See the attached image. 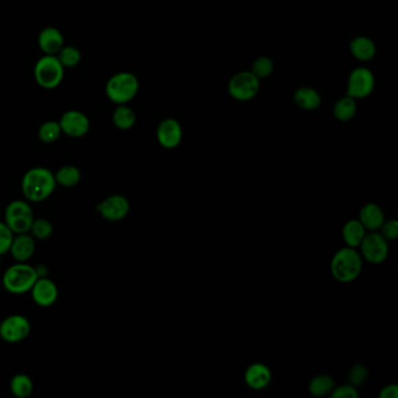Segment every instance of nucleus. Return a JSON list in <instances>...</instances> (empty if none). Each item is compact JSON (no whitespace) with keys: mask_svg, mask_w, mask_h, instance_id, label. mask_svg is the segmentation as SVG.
<instances>
[{"mask_svg":"<svg viewBox=\"0 0 398 398\" xmlns=\"http://www.w3.org/2000/svg\"><path fill=\"white\" fill-rule=\"evenodd\" d=\"M23 196L32 202H41L50 198L56 187V181L53 173L43 167H35L23 176Z\"/></svg>","mask_w":398,"mask_h":398,"instance_id":"nucleus-1","label":"nucleus"},{"mask_svg":"<svg viewBox=\"0 0 398 398\" xmlns=\"http://www.w3.org/2000/svg\"><path fill=\"white\" fill-rule=\"evenodd\" d=\"M139 81L134 74L122 72L110 77L105 85V94L112 103L127 104L138 94Z\"/></svg>","mask_w":398,"mask_h":398,"instance_id":"nucleus-2","label":"nucleus"},{"mask_svg":"<svg viewBox=\"0 0 398 398\" xmlns=\"http://www.w3.org/2000/svg\"><path fill=\"white\" fill-rule=\"evenodd\" d=\"M38 278V271L33 266L25 264V262H19L5 271L3 284L8 292L13 295H21L31 291Z\"/></svg>","mask_w":398,"mask_h":398,"instance_id":"nucleus-3","label":"nucleus"},{"mask_svg":"<svg viewBox=\"0 0 398 398\" xmlns=\"http://www.w3.org/2000/svg\"><path fill=\"white\" fill-rule=\"evenodd\" d=\"M361 268L362 260L360 255L350 247L339 250L334 255L331 264L334 278L342 283H349L355 280L356 277L360 275Z\"/></svg>","mask_w":398,"mask_h":398,"instance_id":"nucleus-4","label":"nucleus"},{"mask_svg":"<svg viewBox=\"0 0 398 398\" xmlns=\"http://www.w3.org/2000/svg\"><path fill=\"white\" fill-rule=\"evenodd\" d=\"M65 68L56 55H43L34 65V78L41 88L52 90L61 85Z\"/></svg>","mask_w":398,"mask_h":398,"instance_id":"nucleus-5","label":"nucleus"},{"mask_svg":"<svg viewBox=\"0 0 398 398\" xmlns=\"http://www.w3.org/2000/svg\"><path fill=\"white\" fill-rule=\"evenodd\" d=\"M33 220L31 206L21 200L12 201L5 211V223L13 234H27L31 230Z\"/></svg>","mask_w":398,"mask_h":398,"instance_id":"nucleus-6","label":"nucleus"},{"mask_svg":"<svg viewBox=\"0 0 398 398\" xmlns=\"http://www.w3.org/2000/svg\"><path fill=\"white\" fill-rule=\"evenodd\" d=\"M228 92L235 100H253L260 92V78H257L251 72H241L235 74L228 83Z\"/></svg>","mask_w":398,"mask_h":398,"instance_id":"nucleus-7","label":"nucleus"},{"mask_svg":"<svg viewBox=\"0 0 398 398\" xmlns=\"http://www.w3.org/2000/svg\"><path fill=\"white\" fill-rule=\"evenodd\" d=\"M31 333V324L28 319L20 314H14L0 324V337L8 344H18Z\"/></svg>","mask_w":398,"mask_h":398,"instance_id":"nucleus-8","label":"nucleus"},{"mask_svg":"<svg viewBox=\"0 0 398 398\" xmlns=\"http://www.w3.org/2000/svg\"><path fill=\"white\" fill-rule=\"evenodd\" d=\"M375 87V77L367 68L353 70L347 82V96L353 98H364L372 94Z\"/></svg>","mask_w":398,"mask_h":398,"instance_id":"nucleus-9","label":"nucleus"},{"mask_svg":"<svg viewBox=\"0 0 398 398\" xmlns=\"http://www.w3.org/2000/svg\"><path fill=\"white\" fill-rule=\"evenodd\" d=\"M62 134L70 136L72 138H81L88 134L90 122L85 114L78 110H70L62 115L59 121Z\"/></svg>","mask_w":398,"mask_h":398,"instance_id":"nucleus-10","label":"nucleus"},{"mask_svg":"<svg viewBox=\"0 0 398 398\" xmlns=\"http://www.w3.org/2000/svg\"><path fill=\"white\" fill-rule=\"evenodd\" d=\"M97 211L104 220L116 222L129 214L130 205L123 196H112L97 205Z\"/></svg>","mask_w":398,"mask_h":398,"instance_id":"nucleus-11","label":"nucleus"},{"mask_svg":"<svg viewBox=\"0 0 398 398\" xmlns=\"http://www.w3.org/2000/svg\"><path fill=\"white\" fill-rule=\"evenodd\" d=\"M361 250H362L364 258L374 264L382 263L383 260L387 258L388 253H389L387 240L383 238V235L376 234V233L364 236L361 242Z\"/></svg>","mask_w":398,"mask_h":398,"instance_id":"nucleus-12","label":"nucleus"},{"mask_svg":"<svg viewBox=\"0 0 398 398\" xmlns=\"http://www.w3.org/2000/svg\"><path fill=\"white\" fill-rule=\"evenodd\" d=\"M31 291L33 300L39 306L50 307L58 300V287L48 278L39 277Z\"/></svg>","mask_w":398,"mask_h":398,"instance_id":"nucleus-13","label":"nucleus"},{"mask_svg":"<svg viewBox=\"0 0 398 398\" xmlns=\"http://www.w3.org/2000/svg\"><path fill=\"white\" fill-rule=\"evenodd\" d=\"M158 142L166 149H174L182 138V129L178 121L166 118L159 124L157 130Z\"/></svg>","mask_w":398,"mask_h":398,"instance_id":"nucleus-14","label":"nucleus"},{"mask_svg":"<svg viewBox=\"0 0 398 398\" xmlns=\"http://www.w3.org/2000/svg\"><path fill=\"white\" fill-rule=\"evenodd\" d=\"M38 43L45 55H58L65 46V39L58 28L46 27L39 33Z\"/></svg>","mask_w":398,"mask_h":398,"instance_id":"nucleus-15","label":"nucleus"},{"mask_svg":"<svg viewBox=\"0 0 398 398\" xmlns=\"http://www.w3.org/2000/svg\"><path fill=\"white\" fill-rule=\"evenodd\" d=\"M34 240L27 234H19L12 241L11 255L18 262H26L30 260L34 253Z\"/></svg>","mask_w":398,"mask_h":398,"instance_id":"nucleus-16","label":"nucleus"},{"mask_svg":"<svg viewBox=\"0 0 398 398\" xmlns=\"http://www.w3.org/2000/svg\"><path fill=\"white\" fill-rule=\"evenodd\" d=\"M271 381V373L264 364H255L245 373V382L253 389H263Z\"/></svg>","mask_w":398,"mask_h":398,"instance_id":"nucleus-17","label":"nucleus"},{"mask_svg":"<svg viewBox=\"0 0 398 398\" xmlns=\"http://www.w3.org/2000/svg\"><path fill=\"white\" fill-rule=\"evenodd\" d=\"M350 52L357 60L369 61L376 54V46L372 39L367 36H357L350 43Z\"/></svg>","mask_w":398,"mask_h":398,"instance_id":"nucleus-18","label":"nucleus"},{"mask_svg":"<svg viewBox=\"0 0 398 398\" xmlns=\"http://www.w3.org/2000/svg\"><path fill=\"white\" fill-rule=\"evenodd\" d=\"M295 102L304 110H314L320 107L322 96L315 89L302 87L295 92Z\"/></svg>","mask_w":398,"mask_h":398,"instance_id":"nucleus-19","label":"nucleus"},{"mask_svg":"<svg viewBox=\"0 0 398 398\" xmlns=\"http://www.w3.org/2000/svg\"><path fill=\"white\" fill-rule=\"evenodd\" d=\"M360 222L364 228H368V229H379L384 222L382 209L373 203L364 206L360 213Z\"/></svg>","mask_w":398,"mask_h":398,"instance_id":"nucleus-20","label":"nucleus"},{"mask_svg":"<svg viewBox=\"0 0 398 398\" xmlns=\"http://www.w3.org/2000/svg\"><path fill=\"white\" fill-rule=\"evenodd\" d=\"M366 228L362 226L360 221L352 220L349 222L346 223L342 230V235H344V240L346 243L350 247V248H355L357 245L361 244V242L366 236Z\"/></svg>","mask_w":398,"mask_h":398,"instance_id":"nucleus-21","label":"nucleus"},{"mask_svg":"<svg viewBox=\"0 0 398 398\" xmlns=\"http://www.w3.org/2000/svg\"><path fill=\"white\" fill-rule=\"evenodd\" d=\"M112 122L119 130H129L136 123V114L127 104H118L112 115Z\"/></svg>","mask_w":398,"mask_h":398,"instance_id":"nucleus-22","label":"nucleus"},{"mask_svg":"<svg viewBox=\"0 0 398 398\" xmlns=\"http://www.w3.org/2000/svg\"><path fill=\"white\" fill-rule=\"evenodd\" d=\"M56 185H60L62 187H74L76 186L81 180L80 169L73 165H65L59 169L58 172L54 174Z\"/></svg>","mask_w":398,"mask_h":398,"instance_id":"nucleus-23","label":"nucleus"},{"mask_svg":"<svg viewBox=\"0 0 398 398\" xmlns=\"http://www.w3.org/2000/svg\"><path fill=\"white\" fill-rule=\"evenodd\" d=\"M12 394L18 398H27L31 396L33 391V382L30 376L25 374H18L13 376L10 383Z\"/></svg>","mask_w":398,"mask_h":398,"instance_id":"nucleus-24","label":"nucleus"},{"mask_svg":"<svg viewBox=\"0 0 398 398\" xmlns=\"http://www.w3.org/2000/svg\"><path fill=\"white\" fill-rule=\"evenodd\" d=\"M356 112L355 98L346 96L337 101L334 105L333 114L340 122H347L352 119Z\"/></svg>","mask_w":398,"mask_h":398,"instance_id":"nucleus-25","label":"nucleus"},{"mask_svg":"<svg viewBox=\"0 0 398 398\" xmlns=\"http://www.w3.org/2000/svg\"><path fill=\"white\" fill-rule=\"evenodd\" d=\"M38 134L39 138L43 143L52 144V143L56 142L62 134L60 123L56 122V121H48V122L43 123L39 129Z\"/></svg>","mask_w":398,"mask_h":398,"instance_id":"nucleus-26","label":"nucleus"},{"mask_svg":"<svg viewBox=\"0 0 398 398\" xmlns=\"http://www.w3.org/2000/svg\"><path fill=\"white\" fill-rule=\"evenodd\" d=\"M63 68H74L81 61V52L74 46H63L56 55Z\"/></svg>","mask_w":398,"mask_h":398,"instance_id":"nucleus-27","label":"nucleus"},{"mask_svg":"<svg viewBox=\"0 0 398 398\" xmlns=\"http://www.w3.org/2000/svg\"><path fill=\"white\" fill-rule=\"evenodd\" d=\"M334 387L333 379L329 376L322 375L318 377H314L310 383L311 394L314 396H324L332 391Z\"/></svg>","mask_w":398,"mask_h":398,"instance_id":"nucleus-28","label":"nucleus"},{"mask_svg":"<svg viewBox=\"0 0 398 398\" xmlns=\"http://www.w3.org/2000/svg\"><path fill=\"white\" fill-rule=\"evenodd\" d=\"M273 70H275V65H273L271 59L268 58V56H260V58L257 59L256 61L253 62L251 73L260 80V78L270 76Z\"/></svg>","mask_w":398,"mask_h":398,"instance_id":"nucleus-29","label":"nucleus"},{"mask_svg":"<svg viewBox=\"0 0 398 398\" xmlns=\"http://www.w3.org/2000/svg\"><path fill=\"white\" fill-rule=\"evenodd\" d=\"M31 231L33 236L38 240H47L53 234V226L48 220L36 218V220H33Z\"/></svg>","mask_w":398,"mask_h":398,"instance_id":"nucleus-30","label":"nucleus"},{"mask_svg":"<svg viewBox=\"0 0 398 398\" xmlns=\"http://www.w3.org/2000/svg\"><path fill=\"white\" fill-rule=\"evenodd\" d=\"M13 238V233L8 224L0 222V256L10 251Z\"/></svg>","mask_w":398,"mask_h":398,"instance_id":"nucleus-31","label":"nucleus"},{"mask_svg":"<svg viewBox=\"0 0 398 398\" xmlns=\"http://www.w3.org/2000/svg\"><path fill=\"white\" fill-rule=\"evenodd\" d=\"M366 379H367V369L362 364H356L352 368L350 374H349V379L353 384L359 386L361 383H364Z\"/></svg>","mask_w":398,"mask_h":398,"instance_id":"nucleus-32","label":"nucleus"},{"mask_svg":"<svg viewBox=\"0 0 398 398\" xmlns=\"http://www.w3.org/2000/svg\"><path fill=\"white\" fill-rule=\"evenodd\" d=\"M383 226V224H382ZM398 236V223L396 220L388 221L383 226V238L386 240H396Z\"/></svg>","mask_w":398,"mask_h":398,"instance_id":"nucleus-33","label":"nucleus"},{"mask_svg":"<svg viewBox=\"0 0 398 398\" xmlns=\"http://www.w3.org/2000/svg\"><path fill=\"white\" fill-rule=\"evenodd\" d=\"M333 398H356L357 397V392H356L354 388L350 386H342V387L337 388L332 394Z\"/></svg>","mask_w":398,"mask_h":398,"instance_id":"nucleus-34","label":"nucleus"},{"mask_svg":"<svg viewBox=\"0 0 398 398\" xmlns=\"http://www.w3.org/2000/svg\"><path fill=\"white\" fill-rule=\"evenodd\" d=\"M398 395L397 386H389V387L384 388L382 392H381V397L382 398H396Z\"/></svg>","mask_w":398,"mask_h":398,"instance_id":"nucleus-35","label":"nucleus"},{"mask_svg":"<svg viewBox=\"0 0 398 398\" xmlns=\"http://www.w3.org/2000/svg\"><path fill=\"white\" fill-rule=\"evenodd\" d=\"M0 265H1V258H0Z\"/></svg>","mask_w":398,"mask_h":398,"instance_id":"nucleus-36","label":"nucleus"}]
</instances>
